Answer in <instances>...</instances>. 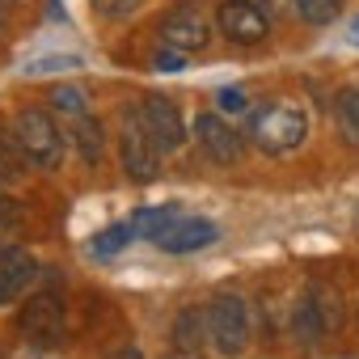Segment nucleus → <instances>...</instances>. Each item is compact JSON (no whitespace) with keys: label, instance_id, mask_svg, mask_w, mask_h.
Segmentation results:
<instances>
[{"label":"nucleus","instance_id":"f257e3e1","mask_svg":"<svg viewBox=\"0 0 359 359\" xmlns=\"http://www.w3.org/2000/svg\"><path fill=\"white\" fill-rule=\"evenodd\" d=\"M309 140V114L292 102H275L254 118V144L271 156H287Z\"/></svg>","mask_w":359,"mask_h":359},{"label":"nucleus","instance_id":"f03ea898","mask_svg":"<svg viewBox=\"0 0 359 359\" xmlns=\"http://www.w3.org/2000/svg\"><path fill=\"white\" fill-rule=\"evenodd\" d=\"M13 140L22 148L26 161H34L39 169H60L64 161V131L47 110H22L13 118Z\"/></svg>","mask_w":359,"mask_h":359},{"label":"nucleus","instance_id":"7ed1b4c3","mask_svg":"<svg viewBox=\"0 0 359 359\" xmlns=\"http://www.w3.org/2000/svg\"><path fill=\"white\" fill-rule=\"evenodd\" d=\"M208 338L220 355H241L250 346V309L241 296L220 292L208 304Z\"/></svg>","mask_w":359,"mask_h":359},{"label":"nucleus","instance_id":"20e7f679","mask_svg":"<svg viewBox=\"0 0 359 359\" xmlns=\"http://www.w3.org/2000/svg\"><path fill=\"white\" fill-rule=\"evenodd\" d=\"M135 114H140L148 140H152L161 152H177V148L187 144V123H182V114H177V102H173V97H165V93H148V97L140 102Z\"/></svg>","mask_w":359,"mask_h":359},{"label":"nucleus","instance_id":"39448f33","mask_svg":"<svg viewBox=\"0 0 359 359\" xmlns=\"http://www.w3.org/2000/svg\"><path fill=\"white\" fill-rule=\"evenodd\" d=\"M216 22H220L224 39L237 43V47H254L271 30V13L262 5H254V0H224L220 13H216Z\"/></svg>","mask_w":359,"mask_h":359},{"label":"nucleus","instance_id":"423d86ee","mask_svg":"<svg viewBox=\"0 0 359 359\" xmlns=\"http://www.w3.org/2000/svg\"><path fill=\"white\" fill-rule=\"evenodd\" d=\"M18 330L34 342V346H55L64 342V304L55 296H30L26 309L18 313Z\"/></svg>","mask_w":359,"mask_h":359},{"label":"nucleus","instance_id":"0eeeda50","mask_svg":"<svg viewBox=\"0 0 359 359\" xmlns=\"http://www.w3.org/2000/svg\"><path fill=\"white\" fill-rule=\"evenodd\" d=\"M161 43H165L169 51L191 55V51H203V47L212 43V30H208V22H203L191 5H182V9H173V13L161 18Z\"/></svg>","mask_w":359,"mask_h":359},{"label":"nucleus","instance_id":"6e6552de","mask_svg":"<svg viewBox=\"0 0 359 359\" xmlns=\"http://www.w3.org/2000/svg\"><path fill=\"white\" fill-rule=\"evenodd\" d=\"M123 169H127V177H135V182H152L161 173V148L148 140L140 114H131L127 131H123Z\"/></svg>","mask_w":359,"mask_h":359},{"label":"nucleus","instance_id":"1a4fd4ad","mask_svg":"<svg viewBox=\"0 0 359 359\" xmlns=\"http://www.w3.org/2000/svg\"><path fill=\"white\" fill-rule=\"evenodd\" d=\"M216 241H220V229L212 220H173L165 233L152 237V245L165 254H195V250H208Z\"/></svg>","mask_w":359,"mask_h":359},{"label":"nucleus","instance_id":"9d476101","mask_svg":"<svg viewBox=\"0 0 359 359\" xmlns=\"http://www.w3.org/2000/svg\"><path fill=\"white\" fill-rule=\"evenodd\" d=\"M195 140H199V148H203L212 161H220V165H233V161H241V152H245L241 135H237L220 114H199V118H195Z\"/></svg>","mask_w":359,"mask_h":359},{"label":"nucleus","instance_id":"9b49d317","mask_svg":"<svg viewBox=\"0 0 359 359\" xmlns=\"http://www.w3.org/2000/svg\"><path fill=\"white\" fill-rule=\"evenodd\" d=\"M34 275H39L34 254L22 250V245H5V250H0V304L18 300L34 283Z\"/></svg>","mask_w":359,"mask_h":359},{"label":"nucleus","instance_id":"f8f14e48","mask_svg":"<svg viewBox=\"0 0 359 359\" xmlns=\"http://www.w3.org/2000/svg\"><path fill=\"white\" fill-rule=\"evenodd\" d=\"M203 334H208V313H195V309H182V313H177V321H173V346H177V351L199 355Z\"/></svg>","mask_w":359,"mask_h":359},{"label":"nucleus","instance_id":"ddd939ff","mask_svg":"<svg viewBox=\"0 0 359 359\" xmlns=\"http://www.w3.org/2000/svg\"><path fill=\"white\" fill-rule=\"evenodd\" d=\"M173 220H182V216H177V203H161V208L135 212V216H131V229H135V237H156V233H165Z\"/></svg>","mask_w":359,"mask_h":359},{"label":"nucleus","instance_id":"4468645a","mask_svg":"<svg viewBox=\"0 0 359 359\" xmlns=\"http://www.w3.org/2000/svg\"><path fill=\"white\" fill-rule=\"evenodd\" d=\"M47 102H51V110H55L60 118H85V114H89V93H85L81 85H55Z\"/></svg>","mask_w":359,"mask_h":359},{"label":"nucleus","instance_id":"2eb2a0df","mask_svg":"<svg viewBox=\"0 0 359 359\" xmlns=\"http://www.w3.org/2000/svg\"><path fill=\"white\" fill-rule=\"evenodd\" d=\"M72 144H76V152H81V161L85 165H97L102 161V123L97 118H76V127H72Z\"/></svg>","mask_w":359,"mask_h":359},{"label":"nucleus","instance_id":"dca6fc26","mask_svg":"<svg viewBox=\"0 0 359 359\" xmlns=\"http://www.w3.org/2000/svg\"><path fill=\"white\" fill-rule=\"evenodd\" d=\"M334 118H338V131L351 144H359V89H342L334 97Z\"/></svg>","mask_w":359,"mask_h":359},{"label":"nucleus","instance_id":"f3484780","mask_svg":"<svg viewBox=\"0 0 359 359\" xmlns=\"http://www.w3.org/2000/svg\"><path fill=\"white\" fill-rule=\"evenodd\" d=\"M135 241V229H131V220H118V224H110V229H102L97 237H93V254L97 258H106V254H118V250H127Z\"/></svg>","mask_w":359,"mask_h":359},{"label":"nucleus","instance_id":"a211bd4d","mask_svg":"<svg viewBox=\"0 0 359 359\" xmlns=\"http://www.w3.org/2000/svg\"><path fill=\"white\" fill-rule=\"evenodd\" d=\"M292 330H296V338H300V342H317V338L325 334V321H321V313L313 309V300H309V296L296 304V313H292Z\"/></svg>","mask_w":359,"mask_h":359},{"label":"nucleus","instance_id":"6ab92c4d","mask_svg":"<svg viewBox=\"0 0 359 359\" xmlns=\"http://www.w3.org/2000/svg\"><path fill=\"white\" fill-rule=\"evenodd\" d=\"M309 300H313V309L321 313V321H325V330H338L342 325V300H338V292L334 287H309Z\"/></svg>","mask_w":359,"mask_h":359},{"label":"nucleus","instance_id":"aec40b11","mask_svg":"<svg viewBox=\"0 0 359 359\" xmlns=\"http://www.w3.org/2000/svg\"><path fill=\"white\" fill-rule=\"evenodd\" d=\"M296 13H300L309 26H330V22L342 13V0H300Z\"/></svg>","mask_w":359,"mask_h":359},{"label":"nucleus","instance_id":"412c9836","mask_svg":"<svg viewBox=\"0 0 359 359\" xmlns=\"http://www.w3.org/2000/svg\"><path fill=\"white\" fill-rule=\"evenodd\" d=\"M81 68L76 55H43V60H30L26 64V76H43V72H72Z\"/></svg>","mask_w":359,"mask_h":359},{"label":"nucleus","instance_id":"4be33fe9","mask_svg":"<svg viewBox=\"0 0 359 359\" xmlns=\"http://www.w3.org/2000/svg\"><path fill=\"white\" fill-rule=\"evenodd\" d=\"M216 106H220V114H241V110H250V97L241 89H220L216 93Z\"/></svg>","mask_w":359,"mask_h":359},{"label":"nucleus","instance_id":"5701e85b","mask_svg":"<svg viewBox=\"0 0 359 359\" xmlns=\"http://www.w3.org/2000/svg\"><path fill=\"white\" fill-rule=\"evenodd\" d=\"M156 68L161 72H182V51H169V47L156 51Z\"/></svg>","mask_w":359,"mask_h":359},{"label":"nucleus","instance_id":"b1692460","mask_svg":"<svg viewBox=\"0 0 359 359\" xmlns=\"http://www.w3.org/2000/svg\"><path fill=\"white\" fill-rule=\"evenodd\" d=\"M140 5V0H102V13H110V18H123V13H131Z\"/></svg>","mask_w":359,"mask_h":359},{"label":"nucleus","instance_id":"393cba45","mask_svg":"<svg viewBox=\"0 0 359 359\" xmlns=\"http://www.w3.org/2000/svg\"><path fill=\"white\" fill-rule=\"evenodd\" d=\"M13 224H18V208H13V199H0V233L13 229Z\"/></svg>","mask_w":359,"mask_h":359},{"label":"nucleus","instance_id":"a878e982","mask_svg":"<svg viewBox=\"0 0 359 359\" xmlns=\"http://www.w3.org/2000/svg\"><path fill=\"white\" fill-rule=\"evenodd\" d=\"M296 5H300V0H262L266 13H296Z\"/></svg>","mask_w":359,"mask_h":359},{"label":"nucleus","instance_id":"bb28decb","mask_svg":"<svg viewBox=\"0 0 359 359\" xmlns=\"http://www.w3.org/2000/svg\"><path fill=\"white\" fill-rule=\"evenodd\" d=\"M114 359H144V355H140V351H135V346H127V351H118V355H114Z\"/></svg>","mask_w":359,"mask_h":359},{"label":"nucleus","instance_id":"cd10ccee","mask_svg":"<svg viewBox=\"0 0 359 359\" xmlns=\"http://www.w3.org/2000/svg\"><path fill=\"white\" fill-rule=\"evenodd\" d=\"M5 152H9V148H5V135H0V165H5Z\"/></svg>","mask_w":359,"mask_h":359},{"label":"nucleus","instance_id":"c85d7f7f","mask_svg":"<svg viewBox=\"0 0 359 359\" xmlns=\"http://www.w3.org/2000/svg\"><path fill=\"white\" fill-rule=\"evenodd\" d=\"M351 39H355V43H359V22H355V26H351Z\"/></svg>","mask_w":359,"mask_h":359},{"label":"nucleus","instance_id":"c756f323","mask_svg":"<svg viewBox=\"0 0 359 359\" xmlns=\"http://www.w3.org/2000/svg\"><path fill=\"white\" fill-rule=\"evenodd\" d=\"M0 182H5V165H0Z\"/></svg>","mask_w":359,"mask_h":359},{"label":"nucleus","instance_id":"7c9ffc66","mask_svg":"<svg viewBox=\"0 0 359 359\" xmlns=\"http://www.w3.org/2000/svg\"><path fill=\"white\" fill-rule=\"evenodd\" d=\"M0 5H13V0H0Z\"/></svg>","mask_w":359,"mask_h":359}]
</instances>
